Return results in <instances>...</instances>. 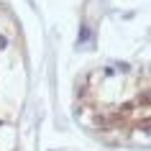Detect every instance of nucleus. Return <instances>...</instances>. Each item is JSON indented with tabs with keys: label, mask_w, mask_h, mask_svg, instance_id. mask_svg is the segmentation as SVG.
I'll return each mask as SVG.
<instances>
[{
	"label": "nucleus",
	"mask_w": 151,
	"mask_h": 151,
	"mask_svg": "<svg viewBox=\"0 0 151 151\" xmlns=\"http://www.w3.org/2000/svg\"><path fill=\"white\" fill-rule=\"evenodd\" d=\"M80 118L105 138L146 141L149 131V77L143 67H100L80 90Z\"/></svg>",
	"instance_id": "1"
}]
</instances>
